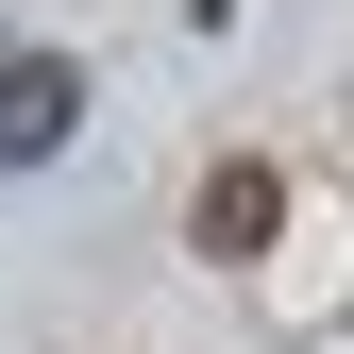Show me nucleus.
<instances>
[{"instance_id":"f257e3e1","label":"nucleus","mask_w":354,"mask_h":354,"mask_svg":"<svg viewBox=\"0 0 354 354\" xmlns=\"http://www.w3.org/2000/svg\"><path fill=\"white\" fill-rule=\"evenodd\" d=\"M84 136V68L68 51H0V169H51Z\"/></svg>"},{"instance_id":"f03ea898","label":"nucleus","mask_w":354,"mask_h":354,"mask_svg":"<svg viewBox=\"0 0 354 354\" xmlns=\"http://www.w3.org/2000/svg\"><path fill=\"white\" fill-rule=\"evenodd\" d=\"M270 219H287L270 152H219V169H203V253H219V270H253V253H270Z\"/></svg>"}]
</instances>
